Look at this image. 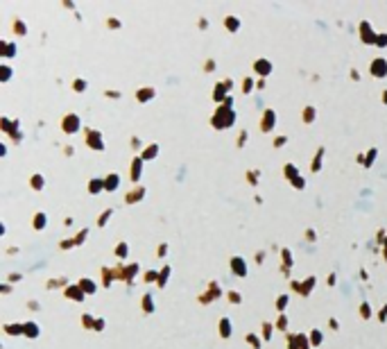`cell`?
<instances>
[{
    "instance_id": "1",
    "label": "cell",
    "mask_w": 387,
    "mask_h": 349,
    "mask_svg": "<svg viewBox=\"0 0 387 349\" xmlns=\"http://www.w3.org/2000/svg\"><path fill=\"white\" fill-rule=\"evenodd\" d=\"M371 73H374L376 77H378V75L383 77V75L387 73V63L383 61V59H376V61H374V66H371Z\"/></svg>"
},
{
    "instance_id": "2",
    "label": "cell",
    "mask_w": 387,
    "mask_h": 349,
    "mask_svg": "<svg viewBox=\"0 0 387 349\" xmlns=\"http://www.w3.org/2000/svg\"><path fill=\"white\" fill-rule=\"evenodd\" d=\"M64 127H66V132H75L77 127H79V118L77 116H68L64 120Z\"/></svg>"
},
{
    "instance_id": "3",
    "label": "cell",
    "mask_w": 387,
    "mask_h": 349,
    "mask_svg": "<svg viewBox=\"0 0 387 349\" xmlns=\"http://www.w3.org/2000/svg\"><path fill=\"white\" fill-rule=\"evenodd\" d=\"M104 184H107V186H104L107 190H113L115 184H118V177H115V175H111V177H107V181H104Z\"/></svg>"
},
{
    "instance_id": "4",
    "label": "cell",
    "mask_w": 387,
    "mask_h": 349,
    "mask_svg": "<svg viewBox=\"0 0 387 349\" xmlns=\"http://www.w3.org/2000/svg\"><path fill=\"white\" fill-rule=\"evenodd\" d=\"M86 141H89V145L93 143V145H95L97 150L102 147V143H100V138H97V134H95V132H91V134H89V138H86Z\"/></svg>"
},
{
    "instance_id": "5",
    "label": "cell",
    "mask_w": 387,
    "mask_h": 349,
    "mask_svg": "<svg viewBox=\"0 0 387 349\" xmlns=\"http://www.w3.org/2000/svg\"><path fill=\"white\" fill-rule=\"evenodd\" d=\"M231 265H233V270H238L240 274H245V263H242L240 259H233V261H231Z\"/></svg>"
},
{
    "instance_id": "6",
    "label": "cell",
    "mask_w": 387,
    "mask_h": 349,
    "mask_svg": "<svg viewBox=\"0 0 387 349\" xmlns=\"http://www.w3.org/2000/svg\"><path fill=\"white\" fill-rule=\"evenodd\" d=\"M269 125L274 127V111H267V116H265V122H263V127H265V129H269Z\"/></svg>"
},
{
    "instance_id": "7",
    "label": "cell",
    "mask_w": 387,
    "mask_h": 349,
    "mask_svg": "<svg viewBox=\"0 0 387 349\" xmlns=\"http://www.w3.org/2000/svg\"><path fill=\"white\" fill-rule=\"evenodd\" d=\"M25 329H27V336H36V333H38L36 324H25Z\"/></svg>"
},
{
    "instance_id": "8",
    "label": "cell",
    "mask_w": 387,
    "mask_h": 349,
    "mask_svg": "<svg viewBox=\"0 0 387 349\" xmlns=\"http://www.w3.org/2000/svg\"><path fill=\"white\" fill-rule=\"evenodd\" d=\"M152 98V89H147V91H138V100H150Z\"/></svg>"
},
{
    "instance_id": "9",
    "label": "cell",
    "mask_w": 387,
    "mask_h": 349,
    "mask_svg": "<svg viewBox=\"0 0 387 349\" xmlns=\"http://www.w3.org/2000/svg\"><path fill=\"white\" fill-rule=\"evenodd\" d=\"M68 297H75V299H82V292L77 288H68Z\"/></svg>"
},
{
    "instance_id": "10",
    "label": "cell",
    "mask_w": 387,
    "mask_h": 349,
    "mask_svg": "<svg viewBox=\"0 0 387 349\" xmlns=\"http://www.w3.org/2000/svg\"><path fill=\"white\" fill-rule=\"evenodd\" d=\"M45 216H36V218H34V227H38V229H41V227H43V224H45Z\"/></svg>"
},
{
    "instance_id": "11",
    "label": "cell",
    "mask_w": 387,
    "mask_h": 349,
    "mask_svg": "<svg viewBox=\"0 0 387 349\" xmlns=\"http://www.w3.org/2000/svg\"><path fill=\"white\" fill-rule=\"evenodd\" d=\"M229 23V30H238V18H227Z\"/></svg>"
},
{
    "instance_id": "12",
    "label": "cell",
    "mask_w": 387,
    "mask_h": 349,
    "mask_svg": "<svg viewBox=\"0 0 387 349\" xmlns=\"http://www.w3.org/2000/svg\"><path fill=\"white\" fill-rule=\"evenodd\" d=\"M100 186H102V181H97V179H95V181H91V186H89V188L93 190V193H97V190H100Z\"/></svg>"
},
{
    "instance_id": "13",
    "label": "cell",
    "mask_w": 387,
    "mask_h": 349,
    "mask_svg": "<svg viewBox=\"0 0 387 349\" xmlns=\"http://www.w3.org/2000/svg\"><path fill=\"white\" fill-rule=\"evenodd\" d=\"M32 184H34V188H43V186H41V184H43V179H41V177H34Z\"/></svg>"
},
{
    "instance_id": "14",
    "label": "cell",
    "mask_w": 387,
    "mask_h": 349,
    "mask_svg": "<svg viewBox=\"0 0 387 349\" xmlns=\"http://www.w3.org/2000/svg\"><path fill=\"white\" fill-rule=\"evenodd\" d=\"M256 68H258V70H260V73H267V70H269V66H267V63H265V61H260V63H258V66H256Z\"/></svg>"
},
{
    "instance_id": "15",
    "label": "cell",
    "mask_w": 387,
    "mask_h": 349,
    "mask_svg": "<svg viewBox=\"0 0 387 349\" xmlns=\"http://www.w3.org/2000/svg\"><path fill=\"white\" fill-rule=\"evenodd\" d=\"M222 336H229V322L222 320Z\"/></svg>"
},
{
    "instance_id": "16",
    "label": "cell",
    "mask_w": 387,
    "mask_h": 349,
    "mask_svg": "<svg viewBox=\"0 0 387 349\" xmlns=\"http://www.w3.org/2000/svg\"><path fill=\"white\" fill-rule=\"evenodd\" d=\"M143 306H145L147 311H152V299H150V297H145V299H143Z\"/></svg>"
},
{
    "instance_id": "17",
    "label": "cell",
    "mask_w": 387,
    "mask_h": 349,
    "mask_svg": "<svg viewBox=\"0 0 387 349\" xmlns=\"http://www.w3.org/2000/svg\"><path fill=\"white\" fill-rule=\"evenodd\" d=\"M82 286H84V290H91V292H93V288H95L91 281H82Z\"/></svg>"
},
{
    "instance_id": "18",
    "label": "cell",
    "mask_w": 387,
    "mask_h": 349,
    "mask_svg": "<svg viewBox=\"0 0 387 349\" xmlns=\"http://www.w3.org/2000/svg\"><path fill=\"white\" fill-rule=\"evenodd\" d=\"M378 45H387V34H383V36H378V41H376Z\"/></svg>"
},
{
    "instance_id": "19",
    "label": "cell",
    "mask_w": 387,
    "mask_h": 349,
    "mask_svg": "<svg viewBox=\"0 0 387 349\" xmlns=\"http://www.w3.org/2000/svg\"><path fill=\"white\" fill-rule=\"evenodd\" d=\"M288 177H294V175H297V170H294V165H288Z\"/></svg>"
},
{
    "instance_id": "20",
    "label": "cell",
    "mask_w": 387,
    "mask_h": 349,
    "mask_svg": "<svg viewBox=\"0 0 387 349\" xmlns=\"http://www.w3.org/2000/svg\"><path fill=\"white\" fill-rule=\"evenodd\" d=\"M306 120H312V109H306V116H304Z\"/></svg>"
},
{
    "instance_id": "21",
    "label": "cell",
    "mask_w": 387,
    "mask_h": 349,
    "mask_svg": "<svg viewBox=\"0 0 387 349\" xmlns=\"http://www.w3.org/2000/svg\"><path fill=\"white\" fill-rule=\"evenodd\" d=\"M118 254H120V256H122V254H127V245H120V247H118Z\"/></svg>"
},
{
    "instance_id": "22",
    "label": "cell",
    "mask_w": 387,
    "mask_h": 349,
    "mask_svg": "<svg viewBox=\"0 0 387 349\" xmlns=\"http://www.w3.org/2000/svg\"><path fill=\"white\" fill-rule=\"evenodd\" d=\"M385 95H387V93H385ZM385 102H387V98H385Z\"/></svg>"
}]
</instances>
